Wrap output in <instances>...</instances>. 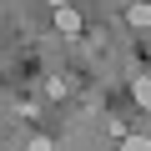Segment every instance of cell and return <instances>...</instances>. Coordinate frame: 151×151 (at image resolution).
Here are the masks:
<instances>
[{"mask_svg":"<svg viewBox=\"0 0 151 151\" xmlns=\"http://www.w3.org/2000/svg\"><path fill=\"white\" fill-rule=\"evenodd\" d=\"M55 30H65V35H76V30H81V15H76L70 5H55Z\"/></svg>","mask_w":151,"mask_h":151,"instance_id":"cell-1","label":"cell"},{"mask_svg":"<svg viewBox=\"0 0 151 151\" xmlns=\"http://www.w3.org/2000/svg\"><path fill=\"white\" fill-rule=\"evenodd\" d=\"M121 151H151V141H146V136H126V141H121Z\"/></svg>","mask_w":151,"mask_h":151,"instance_id":"cell-3","label":"cell"},{"mask_svg":"<svg viewBox=\"0 0 151 151\" xmlns=\"http://www.w3.org/2000/svg\"><path fill=\"white\" fill-rule=\"evenodd\" d=\"M126 20H131V25H146V20H151V10H146V5H131V10H126Z\"/></svg>","mask_w":151,"mask_h":151,"instance_id":"cell-2","label":"cell"},{"mask_svg":"<svg viewBox=\"0 0 151 151\" xmlns=\"http://www.w3.org/2000/svg\"><path fill=\"white\" fill-rule=\"evenodd\" d=\"M136 106H151V86H146V76L136 81Z\"/></svg>","mask_w":151,"mask_h":151,"instance_id":"cell-4","label":"cell"},{"mask_svg":"<svg viewBox=\"0 0 151 151\" xmlns=\"http://www.w3.org/2000/svg\"><path fill=\"white\" fill-rule=\"evenodd\" d=\"M45 5H50V10H55V5H65V0H45Z\"/></svg>","mask_w":151,"mask_h":151,"instance_id":"cell-6","label":"cell"},{"mask_svg":"<svg viewBox=\"0 0 151 151\" xmlns=\"http://www.w3.org/2000/svg\"><path fill=\"white\" fill-rule=\"evenodd\" d=\"M30 151H55V146H50V136H30Z\"/></svg>","mask_w":151,"mask_h":151,"instance_id":"cell-5","label":"cell"}]
</instances>
